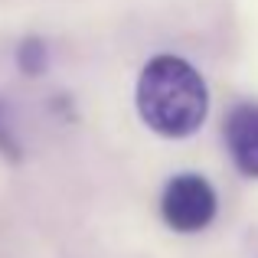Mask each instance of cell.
Wrapping results in <instances>:
<instances>
[{
    "mask_svg": "<svg viewBox=\"0 0 258 258\" xmlns=\"http://www.w3.org/2000/svg\"><path fill=\"white\" fill-rule=\"evenodd\" d=\"M138 114L160 138H189L209 114V88L193 62L173 52L147 59L134 88Z\"/></svg>",
    "mask_w": 258,
    "mask_h": 258,
    "instance_id": "1",
    "label": "cell"
},
{
    "mask_svg": "<svg viewBox=\"0 0 258 258\" xmlns=\"http://www.w3.org/2000/svg\"><path fill=\"white\" fill-rule=\"evenodd\" d=\"M219 213V196L203 173H176L160 193V219L180 235L203 232Z\"/></svg>",
    "mask_w": 258,
    "mask_h": 258,
    "instance_id": "2",
    "label": "cell"
},
{
    "mask_svg": "<svg viewBox=\"0 0 258 258\" xmlns=\"http://www.w3.org/2000/svg\"><path fill=\"white\" fill-rule=\"evenodd\" d=\"M222 138H226V151L232 157L235 170L258 180V105L255 101H242L229 111Z\"/></svg>",
    "mask_w": 258,
    "mask_h": 258,
    "instance_id": "3",
    "label": "cell"
},
{
    "mask_svg": "<svg viewBox=\"0 0 258 258\" xmlns=\"http://www.w3.org/2000/svg\"><path fill=\"white\" fill-rule=\"evenodd\" d=\"M46 43L43 39H36V36H30V39H23L20 43V49H17V62H20V69L26 72V76H39V72L46 69Z\"/></svg>",
    "mask_w": 258,
    "mask_h": 258,
    "instance_id": "4",
    "label": "cell"
},
{
    "mask_svg": "<svg viewBox=\"0 0 258 258\" xmlns=\"http://www.w3.org/2000/svg\"><path fill=\"white\" fill-rule=\"evenodd\" d=\"M0 151L10 154V157H17V141H13V134H10V124H7V108H4V101H0Z\"/></svg>",
    "mask_w": 258,
    "mask_h": 258,
    "instance_id": "5",
    "label": "cell"
}]
</instances>
